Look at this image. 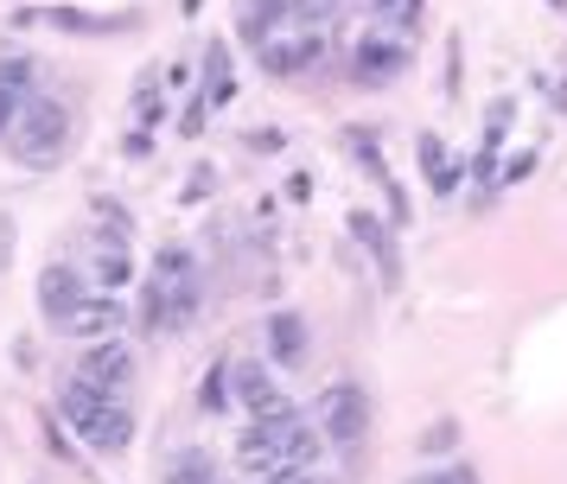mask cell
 Wrapping results in <instances>:
<instances>
[{
	"label": "cell",
	"mask_w": 567,
	"mask_h": 484,
	"mask_svg": "<svg viewBox=\"0 0 567 484\" xmlns=\"http://www.w3.org/2000/svg\"><path fill=\"white\" fill-rule=\"evenodd\" d=\"M58 414H64V428L83 433L90 453H128V440H134L128 395H109V389H96V382L71 377L64 382V395H58Z\"/></svg>",
	"instance_id": "cell-1"
},
{
	"label": "cell",
	"mask_w": 567,
	"mask_h": 484,
	"mask_svg": "<svg viewBox=\"0 0 567 484\" xmlns=\"http://www.w3.org/2000/svg\"><path fill=\"white\" fill-rule=\"evenodd\" d=\"M13 159L20 166H32V173H52L58 159H64V147H71V109L58 96H27V109H20V122H13Z\"/></svg>",
	"instance_id": "cell-2"
},
{
	"label": "cell",
	"mask_w": 567,
	"mask_h": 484,
	"mask_svg": "<svg viewBox=\"0 0 567 484\" xmlns=\"http://www.w3.org/2000/svg\"><path fill=\"white\" fill-rule=\"evenodd\" d=\"M312 428L326 433V446H358L370 433V395L358 382H332L319 402H312Z\"/></svg>",
	"instance_id": "cell-3"
},
{
	"label": "cell",
	"mask_w": 567,
	"mask_h": 484,
	"mask_svg": "<svg viewBox=\"0 0 567 484\" xmlns=\"http://www.w3.org/2000/svg\"><path fill=\"white\" fill-rule=\"evenodd\" d=\"M319 51H326V32L319 25H275V32L256 39V58L268 76H300L307 64H319Z\"/></svg>",
	"instance_id": "cell-4"
},
{
	"label": "cell",
	"mask_w": 567,
	"mask_h": 484,
	"mask_svg": "<svg viewBox=\"0 0 567 484\" xmlns=\"http://www.w3.org/2000/svg\"><path fill=\"white\" fill-rule=\"evenodd\" d=\"M154 280L166 287V312H173V331L198 319V261L185 249H159L154 261Z\"/></svg>",
	"instance_id": "cell-5"
},
{
	"label": "cell",
	"mask_w": 567,
	"mask_h": 484,
	"mask_svg": "<svg viewBox=\"0 0 567 484\" xmlns=\"http://www.w3.org/2000/svg\"><path fill=\"white\" fill-rule=\"evenodd\" d=\"M122 319H128V306L115 300V294H83V300L58 319V331H64V338H83V344H96V338H115Z\"/></svg>",
	"instance_id": "cell-6"
},
{
	"label": "cell",
	"mask_w": 567,
	"mask_h": 484,
	"mask_svg": "<svg viewBox=\"0 0 567 484\" xmlns=\"http://www.w3.org/2000/svg\"><path fill=\"white\" fill-rule=\"evenodd\" d=\"M261 338H268V357H275L281 370H300V363L312 357V331H307V319H300L293 306H275L268 326H261Z\"/></svg>",
	"instance_id": "cell-7"
},
{
	"label": "cell",
	"mask_w": 567,
	"mask_h": 484,
	"mask_svg": "<svg viewBox=\"0 0 567 484\" xmlns=\"http://www.w3.org/2000/svg\"><path fill=\"white\" fill-rule=\"evenodd\" d=\"M78 377H83V382H96V389H109V395H128V389H134V357H128V344H115V338H96Z\"/></svg>",
	"instance_id": "cell-8"
},
{
	"label": "cell",
	"mask_w": 567,
	"mask_h": 484,
	"mask_svg": "<svg viewBox=\"0 0 567 484\" xmlns=\"http://www.w3.org/2000/svg\"><path fill=\"white\" fill-rule=\"evenodd\" d=\"M402 71H409V45H402V39H363L358 58H351V76L370 83V90H377V83H395Z\"/></svg>",
	"instance_id": "cell-9"
},
{
	"label": "cell",
	"mask_w": 567,
	"mask_h": 484,
	"mask_svg": "<svg viewBox=\"0 0 567 484\" xmlns=\"http://www.w3.org/2000/svg\"><path fill=\"white\" fill-rule=\"evenodd\" d=\"M351 236H358L363 249H370L377 275H383V287H402V249H395V229L377 224L370 210H351Z\"/></svg>",
	"instance_id": "cell-10"
},
{
	"label": "cell",
	"mask_w": 567,
	"mask_h": 484,
	"mask_svg": "<svg viewBox=\"0 0 567 484\" xmlns=\"http://www.w3.org/2000/svg\"><path fill=\"white\" fill-rule=\"evenodd\" d=\"M78 300H83V275L71 268V261H52V268L39 275V312L58 326V319H64Z\"/></svg>",
	"instance_id": "cell-11"
},
{
	"label": "cell",
	"mask_w": 567,
	"mask_h": 484,
	"mask_svg": "<svg viewBox=\"0 0 567 484\" xmlns=\"http://www.w3.org/2000/svg\"><path fill=\"white\" fill-rule=\"evenodd\" d=\"M27 96H32V58H7V64H0V141L13 134Z\"/></svg>",
	"instance_id": "cell-12"
},
{
	"label": "cell",
	"mask_w": 567,
	"mask_h": 484,
	"mask_svg": "<svg viewBox=\"0 0 567 484\" xmlns=\"http://www.w3.org/2000/svg\"><path fill=\"white\" fill-rule=\"evenodd\" d=\"M236 389H243V408H249L256 421H293V402H287L261 370H236Z\"/></svg>",
	"instance_id": "cell-13"
},
{
	"label": "cell",
	"mask_w": 567,
	"mask_h": 484,
	"mask_svg": "<svg viewBox=\"0 0 567 484\" xmlns=\"http://www.w3.org/2000/svg\"><path fill=\"white\" fill-rule=\"evenodd\" d=\"M236 96V71H230V51L210 45L205 51V71H198V109H224Z\"/></svg>",
	"instance_id": "cell-14"
},
{
	"label": "cell",
	"mask_w": 567,
	"mask_h": 484,
	"mask_svg": "<svg viewBox=\"0 0 567 484\" xmlns=\"http://www.w3.org/2000/svg\"><path fill=\"white\" fill-rule=\"evenodd\" d=\"M504 127H511V102H491V115H485V141H478V153H472V173H478V185H497V153H504Z\"/></svg>",
	"instance_id": "cell-15"
},
{
	"label": "cell",
	"mask_w": 567,
	"mask_h": 484,
	"mask_svg": "<svg viewBox=\"0 0 567 484\" xmlns=\"http://www.w3.org/2000/svg\"><path fill=\"white\" fill-rule=\"evenodd\" d=\"M20 25H64V32H128L134 13L96 20V13H71V7H45V13H20Z\"/></svg>",
	"instance_id": "cell-16"
},
{
	"label": "cell",
	"mask_w": 567,
	"mask_h": 484,
	"mask_svg": "<svg viewBox=\"0 0 567 484\" xmlns=\"http://www.w3.org/2000/svg\"><path fill=\"white\" fill-rule=\"evenodd\" d=\"M414 147H421V173H427V185H434V198H453V192H460V166H453L446 141H440V134H421Z\"/></svg>",
	"instance_id": "cell-17"
},
{
	"label": "cell",
	"mask_w": 567,
	"mask_h": 484,
	"mask_svg": "<svg viewBox=\"0 0 567 484\" xmlns=\"http://www.w3.org/2000/svg\"><path fill=\"white\" fill-rule=\"evenodd\" d=\"M166 484H224V478H217V465H210V453H198V446H185V453H173V465H166Z\"/></svg>",
	"instance_id": "cell-18"
},
{
	"label": "cell",
	"mask_w": 567,
	"mask_h": 484,
	"mask_svg": "<svg viewBox=\"0 0 567 484\" xmlns=\"http://www.w3.org/2000/svg\"><path fill=\"white\" fill-rule=\"evenodd\" d=\"M198 408L205 414H224L230 408V363H210L205 382H198Z\"/></svg>",
	"instance_id": "cell-19"
},
{
	"label": "cell",
	"mask_w": 567,
	"mask_h": 484,
	"mask_svg": "<svg viewBox=\"0 0 567 484\" xmlns=\"http://www.w3.org/2000/svg\"><path fill=\"white\" fill-rule=\"evenodd\" d=\"M96 275H103V287H109V294H115V287H122V280L134 275L128 249H122V243H115V249H103V255H96Z\"/></svg>",
	"instance_id": "cell-20"
},
{
	"label": "cell",
	"mask_w": 567,
	"mask_h": 484,
	"mask_svg": "<svg viewBox=\"0 0 567 484\" xmlns=\"http://www.w3.org/2000/svg\"><path fill=\"white\" fill-rule=\"evenodd\" d=\"M154 90H159V71H141V83H134V122H141V127L166 109V102H154Z\"/></svg>",
	"instance_id": "cell-21"
},
{
	"label": "cell",
	"mask_w": 567,
	"mask_h": 484,
	"mask_svg": "<svg viewBox=\"0 0 567 484\" xmlns=\"http://www.w3.org/2000/svg\"><path fill=\"white\" fill-rule=\"evenodd\" d=\"M453 446H460V421H434V428L421 433V453H427V459L453 453Z\"/></svg>",
	"instance_id": "cell-22"
},
{
	"label": "cell",
	"mask_w": 567,
	"mask_h": 484,
	"mask_svg": "<svg viewBox=\"0 0 567 484\" xmlns=\"http://www.w3.org/2000/svg\"><path fill=\"white\" fill-rule=\"evenodd\" d=\"M370 13H383V20H395V25H414L421 20V0H363Z\"/></svg>",
	"instance_id": "cell-23"
},
{
	"label": "cell",
	"mask_w": 567,
	"mask_h": 484,
	"mask_svg": "<svg viewBox=\"0 0 567 484\" xmlns=\"http://www.w3.org/2000/svg\"><path fill=\"white\" fill-rule=\"evenodd\" d=\"M409 484H478V472L472 465H440V472H414Z\"/></svg>",
	"instance_id": "cell-24"
},
{
	"label": "cell",
	"mask_w": 567,
	"mask_h": 484,
	"mask_svg": "<svg viewBox=\"0 0 567 484\" xmlns=\"http://www.w3.org/2000/svg\"><path fill=\"white\" fill-rule=\"evenodd\" d=\"M529 173H536V153H516L511 166H504V185H523Z\"/></svg>",
	"instance_id": "cell-25"
}]
</instances>
